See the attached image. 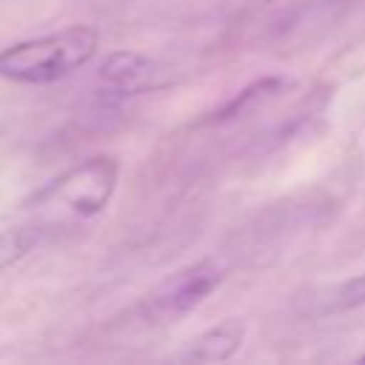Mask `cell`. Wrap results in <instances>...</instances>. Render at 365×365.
Listing matches in <instances>:
<instances>
[{
    "label": "cell",
    "mask_w": 365,
    "mask_h": 365,
    "mask_svg": "<svg viewBox=\"0 0 365 365\" xmlns=\"http://www.w3.org/2000/svg\"><path fill=\"white\" fill-rule=\"evenodd\" d=\"M97 46L100 34L86 23L20 40L0 51V77L26 86H48L86 66L97 54Z\"/></svg>",
    "instance_id": "6da1fadb"
},
{
    "label": "cell",
    "mask_w": 365,
    "mask_h": 365,
    "mask_svg": "<svg viewBox=\"0 0 365 365\" xmlns=\"http://www.w3.org/2000/svg\"><path fill=\"white\" fill-rule=\"evenodd\" d=\"M117 177H120V163L114 157L108 154L88 157L80 165L60 174L57 180H51L37 194V205H46L74 220H91L103 214L106 205L111 202Z\"/></svg>",
    "instance_id": "7a4b0ae2"
},
{
    "label": "cell",
    "mask_w": 365,
    "mask_h": 365,
    "mask_svg": "<svg viewBox=\"0 0 365 365\" xmlns=\"http://www.w3.org/2000/svg\"><path fill=\"white\" fill-rule=\"evenodd\" d=\"M225 279V268L217 257L197 259L194 265L180 268L165 282H160L143 302L140 317L145 322H174L194 308H200Z\"/></svg>",
    "instance_id": "3957f363"
},
{
    "label": "cell",
    "mask_w": 365,
    "mask_h": 365,
    "mask_svg": "<svg viewBox=\"0 0 365 365\" xmlns=\"http://www.w3.org/2000/svg\"><path fill=\"white\" fill-rule=\"evenodd\" d=\"M100 80L120 94H148L171 86V74L163 63L140 51H111L100 66Z\"/></svg>",
    "instance_id": "277c9868"
},
{
    "label": "cell",
    "mask_w": 365,
    "mask_h": 365,
    "mask_svg": "<svg viewBox=\"0 0 365 365\" xmlns=\"http://www.w3.org/2000/svg\"><path fill=\"white\" fill-rule=\"evenodd\" d=\"M242 339H245V322L228 317V319L211 325L208 331H202L180 359H185V362H225L242 348Z\"/></svg>",
    "instance_id": "5b68a950"
},
{
    "label": "cell",
    "mask_w": 365,
    "mask_h": 365,
    "mask_svg": "<svg viewBox=\"0 0 365 365\" xmlns=\"http://www.w3.org/2000/svg\"><path fill=\"white\" fill-rule=\"evenodd\" d=\"M279 88H285V80L282 77H262L251 86H245L240 94H234L220 111H214V123H228V120H237L240 114H245L251 106H257L259 100H268L274 94H279Z\"/></svg>",
    "instance_id": "8992f818"
},
{
    "label": "cell",
    "mask_w": 365,
    "mask_h": 365,
    "mask_svg": "<svg viewBox=\"0 0 365 365\" xmlns=\"http://www.w3.org/2000/svg\"><path fill=\"white\" fill-rule=\"evenodd\" d=\"M43 228L37 225H14V228H3L0 231V271L17 265L29 251H34L40 245Z\"/></svg>",
    "instance_id": "52a82bcc"
},
{
    "label": "cell",
    "mask_w": 365,
    "mask_h": 365,
    "mask_svg": "<svg viewBox=\"0 0 365 365\" xmlns=\"http://www.w3.org/2000/svg\"><path fill=\"white\" fill-rule=\"evenodd\" d=\"M365 305V274L362 277H354V279H345L339 285H334L331 291H325L322 297V305L317 308L319 314H336V311H351V308H359Z\"/></svg>",
    "instance_id": "ba28073f"
},
{
    "label": "cell",
    "mask_w": 365,
    "mask_h": 365,
    "mask_svg": "<svg viewBox=\"0 0 365 365\" xmlns=\"http://www.w3.org/2000/svg\"><path fill=\"white\" fill-rule=\"evenodd\" d=\"M242 3H251V6H259V3H274V0H242Z\"/></svg>",
    "instance_id": "9c48e42d"
},
{
    "label": "cell",
    "mask_w": 365,
    "mask_h": 365,
    "mask_svg": "<svg viewBox=\"0 0 365 365\" xmlns=\"http://www.w3.org/2000/svg\"><path fill=\"white\" fill-rule=\"evenodd\" d=\"M359 362H365V354H362V356H359Z\"/></svg>",
    "instance_id": "30bf717a"
}]
</instances>
